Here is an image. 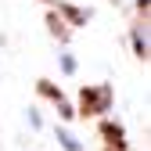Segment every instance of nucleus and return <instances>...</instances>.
Here are the masks:
<instances>
[{"mask_svg":"<svg viewBox=\"0 0 151 151\" xmlns=\"http://www.w3.org/2000/svg\"><path fill=\"white\" fill-rule=\"evenodd\" d=\"M54 14H58V18L65 14V18H68L72 25H83V22H86V14H83L79 7H68V4H58V11H54Z\"/></svg>","mask_w":151,"mask_h":151,"instance_id":"nucleus-4","label":"nucleus"},{"mask_svg":"<svg viewBox=\"0 0 151 151\" xmlns=\"http://www.w3.org/2000/svg\"><path fill=\"white\" fill-rule=\"evenodd\" d=\"M40 93H43V97H50L54 104H58V108H61V115H65V119L72 115V111H68V104H65V97H61V90H58V86H54V83H47V79H40Z\"/></svg>","mask_w":151,"mask_h":151,"instance_id":"nucleus-3","label":"nucleus"},{"mask_svg":"<svg viewBox=\"0 0 151 151\" xmlns=\"http://www.w3.org/2000/svg\"><path fill=\"white\" fill-rule=\"evenodd\" d=\"M108 151H111V147H108Z\"/></svg>","mask_w":151,"mask_h":151,"instance_id":"nucleus-6","label":"nucleus"},{"mask_svg":"<svg viewBox=\"0 0 151 151\" xmlns=\"http://www.w3.org/2000/svg\"><path fill=\"white\" fill-rule=\"evenodd\" d=\"M47 25H50V32L58 36V40H68V25H65V22H61V18L54 14V11L47 14Z\"/></svg>","mask_w":151,"mask_h":151,"instance_id":"nucleus-5","label":"nucleus"},{"mask_svg":"<svg viewBox=\"0 0 151 151\" xmlns=\"http://www.w3.org/2000/svg\"><path fill=\"white\" fill-rule=\"evenodd\" d=\"M111 104V86L108 83H86L79 90V111L83 115H101Z\"/></svg>","mask_w":151,"mask_h":151,"instance_id":"nucleus-1","label":"nucleus"},{"mask_svg":"<svg viewBox=\"0 0 151 151\" xmlns=\"http://www.w3.org/2000/svg\"><path fill=\"white\" fill-rule=\"evenodd\" d=\"M101 137H104V144H108L111 151H126V140H122V126H115V122H101Z\"/></svg>","mask_w":151,"mask_h":151,"instance_id":"nucleus-2","label":"nucleus"}]
</instances>
